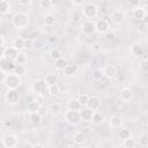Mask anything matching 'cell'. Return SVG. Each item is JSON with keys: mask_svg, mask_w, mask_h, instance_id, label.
Returning <instances> with one entry per match:
<instances>
[{"mask_svg": "<svg viewBox=\"0 0 148 148\" xmlns=\"http://www.w3.org/2000/svg\"><path fill=\"white\" fill-rule=\"evenodd\" d=\"M72 2H73L75 6H82V5L86 2V0H72Z\"/></svg>", "mask_w": 148, "mask_h": 148, "instance_id": "45", "label": "cell"}, {"mask_svg": "<svg viewBox=\"0 0 148 148\" xmlns=\"http://www.w3.org/2000/svg\"><path fill=\"white\" fill-rule=\"evenodd\" d=\"M61 111H62V106H61L60 103L54 102V103H52V104L50 105V112H51L52 114H59Z\"/></svg>", "mask_w": 148, "mask_h": 148, "instance_id": "23", "label": "cell"}, {"mask_svg": "<svg viewBox=\"0 0 148 148\" xmlns=\"http://www.w3.org/2000/svg\"><path fill=\"white\" fill-rule=\"evenodd\" d=\"M12 23H13V25L15 28H18V29L27 28L28 27V23H29V16L24 12H17V13H15L13 15Z\"/></svg>", "mask_w": 148, "mask_h": 148, "instance_id": "1", "label": "cell"}, {"mask_svg": "<svg viewBox=\"0 0 148 148\" xmlns=\"http://www.w3.org/2000/svg\"><path fill=\"white\" fill-rule=\"evenodd\" d=\"M34 49V39L31 38H25V50L30 51Z\"/></svg>", "mask_w": 148, "mask_h": 148, "instance_id": "42", "label": "cell"}, {"mask_svg": "<svg viewBox=\"0 0 148 148\" xmlns=\"http://www.w3.org/2000/svg\"><path fill=\"white\" fill-rule=\"evenodd\" d=\"M57 80H58V76L57 74H53V73H50L45 76V81L49 86H52V84H56L57 83Z\"/></svg>", "mask_w": 148, "mask_h": 148, "instance_id": "31", "label": "cell"}, {"mask_svg": "<svg viewBox=\"0 0 148 148\" xmlns=\"http://www.w3.org/2000/svg\"><path fill=\"white\" fill-rule=\"evenodd\" d=\"M131 53H132V56H134V57L141 56V53H142V47H141V45H140V44H133V45L131 46Z\"/></svg>", "mask_w": 148, "mask_h": 148, "instance_id": "28", "label": "cell"}, {"mask_svg": "<svg viewBox=\"0 0 148 148\" xmlns=\"http://www.w3.org/2000/svg\"><path fill=\"white\" fill-rule=\"evenodd\" d=\"M73 140H74V143L76 145H83L86 141V134L83 132H76L73 136Z\"/></svg>", "mask_w": 148, "mask_h": 148, "instance_id": "22", "label": "cell"}, {"mask_svg": "<svg viewBox=\"0 0 148 148\" xmlns=\"http://www.w3.org/2000/svg\"><path fill=\"white\" fill-rule=\"evenodd\" d=\"M32 90L37 96H44L46 91H49V84L45 79H37L32 84Z\"/></svg>", "mask_w": 148, "mask_h": 148, "instance_id": "3", "label": "cell"}, {"mask_svg": "<svg viewBox=\"0 0 148 148\" xmlns=\"http://www.w3.org/2000/svg\"><path fill=\"white\" fill-rule=\"evenodd\" d=\"M66 66H67V62H66V60H65L64 58H59V59L56 60V67H57V69L64 71V68H65Z\"/></svg>", "mask_w": 148, "mask_h": 148, "instance_id": "35", "label": "cell"}, {"mask_svg": "<svg viewBox=\"0 0 148 148\" xmlns=\"http://www.w3.org/2000/svg\"><path fill=\"white\" fill-rule=\"evenodd\" d=\"M1 142H2L3 147H6V148H14L17 145V139L15 135L8 134L1 139Z\"/></svg>", "mask_w": 148, "mask_h": 148, "instance_id": "7", "label": "cell"}, {"mask_svg": "<svg viewBox=\"0 0 148 148\" xmlns=\"http://www.w3.org/2000/svg\"><path fill=\"white\" fill-rule=\"evenodd\" d=\"M44 23H45V25H47V27H53V25L56 24V17H54V15H52V14L45 15V17H44Z\"/></svg>", "mask_w": 148, "mask_h": 148, "instance_id": "30", "label": "cell"}, {"mask_svg": "<svg viewBox=\"0 0 148 148\" xmlns=\"http://www.w3.org/2000/svg\"><path fill=\"white\" fill-rule=\"evenodd\" d=\"M81 30L84 35H91L96 31V28H95V24L90 20H88V21H84L81 24Z\"/></svg>", "mask_w": 148, "mask_h": 148, "instance_id": "9", "label": "cell"}, {"mask_svg": "<svg viewBox=\"0 0 148 148\" xmlns=\"http://www.w3.org/2000/svg\"><path fill=\"white\" fill-rule=\"evenodd\" d=\"M132 15H133V17H134L135 20H142L143 16L146 15V10H145L143 7H135V8L133 9Z\"/></svg>", "mask_w": 148, "mask_h": 148, "instance_id": "19", "label": "cell"}, {"mask_svg": "<svg viewBox=\"0 0 148 148\" xmlns=\"http://www.w3.org/2000/svg\"><path fill=\"white\" fill-rule=\"evenodd\" d=\"M88 99H89V96H88L87 94H80V95L77 96V101L80 102V104H81L82 106H86V105H87Z\"/></svg>", "mask_w": 148, "mask_h": 148, "instance_id": "37", "label": "cell"}, {"mask_svg": "<svg viewBox=\"0 0 148 148\" xmlns=\"http://www.w3.org/2000/svg\"><path fill=\"white\" fill-rule=\"evenodd\" d=\"M135 146H136V142L131 136L125 139V140H123V147H125V148H134Z\"/></svg>", "mask_w": 148, "mask_h": 148, "instance_id": "33", "label": "cell"}, {"mask_svg": "<svg viewBox=\"0 0 148 148\" xmlns=\"http://www.w3.org/2000/svg\"><path fill=\"white\" fill-rule=\"evenodd\" d=\"M58 86H59L60 92H65V91H67V89H68V86H67L66 83H58Z\"/></svg>", "mask_w": 148, "mask_h": 148, "instance_id": "44", "label": "cell"}, {"mask_svg": "<svg viewBox=\"0 0 148 148\" xmlns=\"http://www.w3.org/2000/svg\"><path fill=\"white\" fill-rule=\"evenodd\" d=\"M51 2H52V6H57L60 2V0H51Z\"/></svg>", "mask_w": 148, "mask_h": 148, "instance_id": "51", "label": "cell"}, {"mask_svg": "<svg viewBox=\"0 0 148 148\" xmlns=\"http://www.w3.org/2000/svg\"><path fill=\"white\" fill-rule=\"evenodd\" d=\"M17 64H21V65H24V64H27L28 62V56L24 53V52H18V54H17V58H16V60H15Z\"/></svg>", "mask_w": 148, "mask_h": 148, "instance_id": "32", "label": "cell"}, {"mask_svg": "<svg viewBox=\"0 0 148 148\" xmlns=\"http://www.w3.org/2000/svg\"><path fill=\"white\" fill-rule=\"evenodd\" d=\"M138 143L141 147H147L148 146V135H146V134L140 135L139 139H138Z\"/></svg>", "mask_w": 148, "mask_h": 148, "instance_id": "36", "label": "cell"}, {"mask_svg": "<svg viewBox=\"0 0 148 148\" xmlns=\"http://www.w3.org/2000/svg\"><path fill=\"white\" fill-rule=\"evenodd\" d=\"M103 74H104V76H106L109 79H112L117 75V67L113 66V65H108L103 68Z\"/></svg>", "mask_w": 148, "mask_h": 148, "instance_id": "14", "label": "cell"}, {"mask_svg": "<svg viewBox=\"0 0 148 148\" xmlns=\"http://www.w3.org/2000/svg\"><path fill=\"white\" fill-rule=\"evenodd\" d=\"M67 109L80 111V110L82 109V105L80 104V102L77 101V98H72V99H69L68 103H67Z\"/></svg>", "mask_w": 148, "mask_h": 148, "instance_id": "18", "label": "cell"}, {"mask_svg": "<svg viewBox=\"0 0 148 148\" xmlns=\"http://www.w3.org/2000/svg\"><path fill=\"white\" fill-rule=\"evenodd\" d=\"M146 132H147V133H148V124H147V125H146Z\"/></svg>", "mask_w": 148, "mask_h": 148, "instance_id": "52", "label": "cell"}, {"mask_svg": "<svg viewBox=\"0 0 148 148\" xmlns=\"http://www.w3.org/2000/svg\"><path fill=\"white\" fill-rule=\"evenodd\" d=\"M128 2H130V5H132V6H138L139 2H140V0H128Z\"/></svg>", "mask_w": 148, "mask_h": 148, "instance_id": "48", "label": "cell"}, {"mask_svg": "<svg viewBox=\"0 0 148 148\" xmlns=\"http://www.w3.org/2000/svg\"><path fill=\"white\" fill-rule=\"evenodd\" d=\"M95 28H96V31L98 34H106L110 29V24L106 20H98L95 23Z\"/></svg>", "mask_w": 148, "mask_h": 148, "instance_id": "8", "label": "cell"}, {"mask_svg": "<svg viewBox=\"0 0 148 148\" xmlns=\"http://www.w3.org/2000/svg\"><path fill=\"white\" fill-rule=\"evenodd\" d=\"M142 21H143V23H145L146 25H148V14H146V15L143 16V18H142Z\"/></svg>", "mask_w": 148, "mask_h": 148, "instance_id": "49", "label": "cell"}, {"mask_svg": "<svg viewBox=\"0 0 148 148\" xmlns=\"http://www.w3.org/2000/svg\"><path fill=\"white\" fill-rule=\"evenodd\" d=\"M76 71H77L76 66H74V65H67L64 68V74L67 75V76H72V75H74L76 73Z\"/></svg>", "mask_w": 148, "mask_h": 148, "instance_id": "29", "label": "cell"}, {"mask_svg": "<svg viewBox=\"0 0 148 148\" xmlns=\"http://www.w3.org/2000/svg\"><path fill=\"white\" fill-rule=\"evenodd\" d=\"M140 71L143 73H148V60H143L140 64Z\"/></svg>", "mask_w": 148, "mask_h": 148, "instance_id": "43", "label": "cell"}, {"mask_svg": "<svg viewBox=\"0 0 148 148\" xmlns=\"http://www.w3.org/2000/svg\"><path fill=\"white\" fill-rule=\"evenodd\" d=\"M15 74H17V75H20V76H23V75H25V73H27V68H25V66L24 65H21V64H17V65H15V67H14V71H13Z\"/></svg>", "mask_w": 148, "mask_h": 148, "instance_id": "25", "label": "cell"}, {"mask_svg": "<svg viewBox=\"0 0 148 148\" xmlns=\"http://www.w3.org/2000/svg\"><path fill=\"white\" fill-rule=\"evenodd\" d=\"M124 18H125V15H124V13L120 9H117V10L112 12V14H111V21L113 23H116V24L123 23Z\"/></svg>", "mask_w": 148, "mask_h": 148, "instance_id": "12", "label": "cell"}, {"mask_svg": "<svg viewBox=\"0 0 148 148\" xmlns=\"http://www.w3.org/2000/svg\"><path fill=\"white\" fill-rule=\"evenodd\" d=\"M10 10V5H9V2L7 1V0H1V2H0V13L2 14V15H5L6 13H8Z\"/></svg>", "mask_w": 148, "mask_h": 148, "instance_id": "27", "label": "cell"}, {"mask_svg": "<svg viewBox=\"0 0 148 148\" xmlns=\"http://www.w3.org/2000/svg\"><path fill=\"white\" fill-rule=\"evenodd\" d=\"M31 1H32V0H18V2H20L21 5H23V6L30 5V3H31Z\"/></svg>", "mask_w": 148, "mask_h": 148, "instance_id": "46", "label": "cell"}, {"mask_svg": "<svg viewBox=\"0 0 148 148\" xmlns=\"http://www.w3.org/2000/svg\"><path fill=\"white\" fill-rule=\"evenodd\" d=\"M65 119L68 124L71 125H77L82 119H81V114H80V111H76V110H67L66 113H65Z\"/></svg>", "mask_w": 148, "mask_h": 148, "instance_id": "5", "label": "cell"}, {"mask_svg": "<svg viewBox=\"0 0 148 148\" xmlns=\"http://www.w3.org/2000/svg\"><path fill=\"white\" fill-rule=\"evenodd\" d=\"M40 110V103L37 102V101H31L28 103V106H27V111L29 113H34V112H39Z\"/></svg>", "mask_w": 148, "mask_h": 148, "instance_id": "16", "label": "cell"}, {"mask_svg": "<svg viewBox=\"0 0 148 148\" xmlns=\"http://www.w3.org/2000/svg\"><path fill=\"white\" fill-rule=\"evenodd\" d=\"M2 84L8 89H17V87H20L21 84V76L15 73H7Z\"/></svg>", "mask_w": 148, "mask_h": 148, "instance_id": "2", "label": "cell"}, {"mask_svg": "<svg viewBox=\"0 0 148 148\" xmlns=\"http://www.w3.org/2000/svg\"><path fill=\"white\" fill-rule=\"evenodd\" d=\"M121 123H123V119L118 116H112L110 118V121H109V124L112 128H119L121 126Z\"/></svg>", "mask_w": 148, "mask_h": 148, "instance_id": "21", "label": "cell"}, {"mask_svg": "<svg viewBox=\"0 0 148 148\" xmlns=\"http://www.w3.org/2000/svg\"><path fill=\"white\" fill-rule=\"evenodd\" d=\"M50 58L53 59L54 61L59 58H62V54H61V51L59 49H52L51 52H50Z\"/></svg>", "mask_w": 148, "mask_h": 148, "instance_id": "34", "label": "cell"}, {"mask_svg": "<svg viewBox=\"0 0 148 148\" xmlns=\"http://www.w3.org/2000/svg\"><path fill=\"white\" fill-rule=\"evenodd\" d=\"M49 92H50L51 95H53V96H56V95L60 94V90H59V86H58V83L52 84V86H49Z\"/></svg>", "mask_w": 148, "mask_h": 148, "instance_id": "38", "label": "cell"}, {"mask_svg": "<svg viewBox=\"0 0 148 148\" xmlns=\"http://www.w3.org/2000/svg\"><path fill=\"white\" fill-rule=\"evenodd\" d=\"M39 7L42 9H50L52 7V2H51V0H40L39 1Z\"/></svg>", "mask_w": 148, "mask_h": 148, "instance_id": "39", "label": "cell"}, {"mask_svg": "<svg viewBox=\"0 0 148 148\" xmlns=\"http://www.w3.org/2000/svg\"><path fill=\"white\" fill-rule=\"evenodd\" d=\"M82 14H83V16H84L86 18H89V20H90V18H94V17H96L97 14H98V8H97V6L94 5V3H88V5H86V6L83 7Z\"/></svg>", "mask_w": 148, "mask_h": 148, "instance_id": "6", "label": "cell"}, {"mask_svg": "<svg viewBox=\"0 0 148 148\" xmlns=\"http://www.w3.org/2000/svg\"><path fill=\"white\" fill-rule=\"evenodd\" d=\"M13 46L18 50V51H22L25 49V39L22 38V37H16L14 40H13Z\"/></svg>", "mask_w": 148, "mask_h": 148, "instance_id": "17", "label": "cell"}, {"mask_svg": "<svg viewBox=\"0 0 148 148\" xmlns=\"http://www.w3.org/2000/svg\"><path fill=\"white\" fill-rule=\"evenodd\" d=\"M1 46H6V42H5V37H3V35L0 36V47H1Z\"/></svg>", "mask_w": 148, "mask_h": 148, "instance_id": "47", "label": "cell"}, {"mask_svg": "<svg viewBox=\"0 0 148 148\" xmlns=\"http://www.w3.org/2000/svg\"><path fill=\"white\" fill-rule=\"evenodd\" d=\"M12 60H6V58H1V71H5L7 73H10V71H14V67L13 64L10 62Z\"/></svg>", "mask_w": 148, "mask_h": 148, "instance_id": "15", "label": "cell"}, {"mask_svg": "<svg viewBox=\"0 0 148 148\" xmlns=\"http://www.w3.org/2000/svg\"><path fill=\"white\" fill-rule=\"evenodd\" d=\"M86 106L89 108V109H91V110H94V111L98 110L99 106H101V99H99V97H97V96H91V97H89L88 103H87Z\"/></svg>", "mask_w": 148, "mask_h": 148, "instance_id": "10", "label": "cell"}, {"mask_svg": "<svg viewBox=\"0 0 148 148\" xmlns=\"http://www.w3.org/2000/svg\"><path fill=\"white\" fill-rule=\"evenodd\" d=\"M5 101L9 105H15L20 102V94L17 89H8L5 92Z\"/></svg>", "mask_w": 148, "mask_h": 148, "instance_id": "4", "label": "cell"}, {"mask_svg": "<svg viewBox=\"0 0 148 148\" xmlns=\"http://www.w3.org/2000/svg\"><path fill=\"white\" fill-rule=\"evenodd\" d=\"M18 50H16L14 46H10V47H7L6 49V51H5V56H3V58H6V59H8V60H16V58H17V54H18Z\"/></svg>", "mask_w": 148, "mask_h": 148, "instance_id": "11", "label": "cell"}, {"mask_svg": "<svg viewBox=\"0 0 148 148\" xmlns=\"http://www.w3.org/2000/svg\"><path fill=\"white\" fill-rule=\"evenodd\" d=\"M130 136H131V132H130L128 130H126V128L120 130V133H119V138H120V139L125 140V139H127V138H130Z\"/></svg>", "mask_w": 148, "mask_h": 148, "instance_id": "41", "label": "cell"}, {"mask_svg": "<svg viewBox=\"0 0 148 148\" xmlns=\"http://www.w3.org/2000/svg\"><path fill=\"white\" fill-rule=\"evenodd\" d=\"M94 110L89 109V108H84V109H81L80 110V114H81V119L84 120V121H91L92 119V116H94Z\"/></svg>", "mask_w": 148, "mask_h": 148, "instance_id": "13", "label": "cell"}, {"mask_svg": "<svg viewBox=\"0 0 148 148\" xmlns=\"http://www.w3.org/2000/svg\"><path fill=\"white\" fill-rule=\"evenodd\" d=\"M32 147H34V148H43L44 145H42V143H35Z\"/></svg>", "mask_w": 148, "mask_h": 148, "instance_id": "50", "label": "cell"}, {"mask_svg": "<svg viewBox=\"0 0 148 148\" xmlns=\"http://www.w3.org/2000/svg\"><path fill=\"white\" fill-rule=\"evenodd\" d=\"M103 76H104V74H103V71H102V69H96V71H94V73H92V79H94L95 81L102 80Z\"/></svg>", "mask_w": 148, "mask_h": 148, "instance_id": "40", "label": "cell"}, {"mask_svg": "<svg viewBox=\"0 0 148 148\" xmlns=\"http://www.w3.org/2000/svg\"><path fill=\"white\" fill-rule=\"evenodd\" d=\"M30 118V121L34 124V125H39L40 121H42V116L39 112H34V113H30L29 116Z\"/></svg>", "mask_w": 148, "mask_h": 148, "instance_id": "24", "label": "cell"}, {"mask_svg": "<svg viewBox=\"0 0 148 148\" xmlns=\"http://www.w3.org/2000/svg\"><path fill=\"white\" fill-rule=\"evenodd\" d=\"M91 121H92L95 125H99V124H102V123L104 121V116H103L101 112H96V111H95Z\"/></svg>", "mask_w": 148, "mask_h": 148, "instance_id": "26", "label": "cell"}, {"mask_svg": "<svg viewBox=\"0 0 148 148\" xmlns=\"http://www.w3.org/2000/svg\"><path fill=\"white\" fill-rule=\"evenodd\" d=\"M132 98V91L130 88H123L120 90V99L124 102H127Z\"/></svg>", "mask_w": 148, "mask_h": 148, "instance_id": "20", "label": "cell"}]
</instances>
